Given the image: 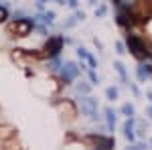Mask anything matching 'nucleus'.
<instances>
[{"mask_svg":"<svg viewBox=\"0 0 152 150\" xmlns=\"http://www.w3.org/2000/svg\"><path fill=\"white\" fill-rule=\"evenodd\" d=\"M126 45H128V49L132 51V55L138 59H148V51H146V47H144V43H142L140 39L136 35H128V39H126Z\"/></svg>","mask_w":152,"mask_h":150,"instance_id":"obj_1","label":"nucleus"},{"mask_svg":"<svg viewBox=\"0 0 152 150\" xmlns=\"http://www.w3.org/2000/svg\"><path fill=\"white\" fill-rule=\"evenodd\" d=\"M81 112L87 114V116H91V118H95V112H97L95 100H91V97H83L81 100Z\"/></svg>","mask_w":152,"mask_h":150,"instance_id":"obj_2","label":"nucleus"},{"mask_svg":"<svg viewBox=\"0 0 152 150\" xmlns=\"http://www.w3.org/2000/svg\"><path fill=\"white\" fill-rule=\"evenodd\" d=\"M12 29H14L20 37H24V35H28V31L33 29V23H31V20H18Z\"/></svg>","mask_w":152,"mask_h":150,"instance_id":"obj_3","label":"nucleus"},{"mask_svg":"<svg viewBox=\"0 0 152 150\" xmlns=\"http://www.w3.org/2000/svg\"><path fill=\"white\" fill-rule=\"evenodd\" d=\"M61 45H63V39L61 37H57V39H51L47 43V53L53 57V55H57L59 53V49H61Z\"/></svg>","mask_w":152,"mask_h":150,"instance_id":"obj_4","label":"nucleus"},{"mask_svg":"<svg viewBox=\"0 0 152 150\" xmlns=\"http://www.w3.org/2000/svg\"><path fill=\"white\" fill-rule=\"evenodd\" d=\"M91 142H94L95 146H99V148H112L114 146V140L112 138H104V136H91Z\"/></svg>","mask_w":152,"mask_h":150,"instance_id":"obj_5","label":"nucleus"},{"mask_svg":"<svg viewBox=\"0 0 152 150\" xmlns=\"http://www.w3.org/2000/svg\"><path fill=\"white\" fill-rule=\"evenodd\" d=\"M75 75H77V67H75L73 63H67V65H65V69H63V79L71 81Z\"/></svg>","mask_w":152,"mask_h":150,"instance_id":"obj_6","label":"nucleus"},{"mask_svg":"<svg viewBox=\"0 0 152 150\" xmlns=\"http://www.w3.org/2000/svg\"><path fill=\"white\" fill-rule=\"evenodd\" d=\"M132 14H128V12L122 8V12L118 14V24H122V26H132Z\"/></svg>","mask_w":152,"mask_h":150,"instance_id":"obj_7","label":"nucleus"},{"mask_svg":"<svg viewBox=\"0 0 152 150\" xmlns=\"http://www.w3.org/2000/svg\"><path fill=\"white\" fill-rule=\"evenodd\" d=\"M124 136L132 142L134 140V120H132V116H130V120L124 124Z\"/></svg>","mask_w":152,"mask_h":150,"instance_id":"obj_8","label":"nucleus"},{"mask_svg":"<svg viewBox=\"0 0 152 150\" xmlns=\"http://www.w3.org/2000/svg\"><path fill=\"white\" fill-rule=\"evenodd\" d=\"M116 2H118V6H120V8L130 10V8H134V6H136V2H138V0H116Z\"/></svg>","mask_w":152,"mask_h":150,"instance_id":"obj_9","label":"nucleus"},{"mask_svg":"<svg viewBox=\"0 0 152 150\" xmlns=\"http://www.w3.org/2000/svg\"><path fill=\"white\" fill-rule=\"evenodd\" d=\"M148 75H150V73L146 71V67H144V65H142V67H138V79H140V81H146V79H148Z\"/></svg>","mask_w":152,"mask_h":150,"instance_id":"obj_10","label":"nucleus"},{"mask_svg":"<svg viewBox=\"0 0 152 150\" xmlns=\"http://www.w3.org/2000/svg\"><path fill=\"white\" fill-rule=\"evenodd\" d=\"M114 67H116V71L120 73V77H122V81H126V79H128V77H126V69H124V65H122V63H116Z\"/></svg>","mask_w":152,"mask_h":150,"instance_id":"obj_11","label":"nucleus"},{"mask_svg":"<svg viewBox=\"0 0 152 150\" xmlns=\"http://www.w3.org/2000/svg\"><path fill=\"white\" fill-rule=\"evenodd\" d=\"M105 116H107V124H110V128L116 124V114L112 112V110H105Z\"/></svg>","mask_w":152,"mask_h":150,"instance_id":"obj_12","label":"nucleus"},{"mask_svg":"<svg viewBox=\"0 0 152 150\" xmlns=\"http://www.w3.org/2000/svg\"><path fill=\"white\" fill-rule=\"evenodd\" d=\"M122 114H124V116H128V118H130V116H134V105L126 104L124 108H122Z\"/></svg>","mask_w":152,"mask_h":150,"instance_id":"obj_13","label":"nucleus"},{"mask_svg":"<svg viewBox=\"0 0 152 150\" xmlns=\"http://www.w3.org/2000/svg\"><path fill=\"white\" fill-rule=\"evenodd\" d=\"M105 95H107V100H116L118 97V89L116 87H110V89L105 91Z\"/></svg>","mask_w":152,"mask_h":150,"instance_id":"obj_14","label":"nucleus"},{"mask_svg":"<svg viewBox=\"0 0 152 150\" xmlns=\"http://www.w3.org/2000/svg\"><path fill=\"white\" fill-rule=\"evenodd\" d=\"M77 91H81V93H87V91H89V85H77Z\"/></svg>","mask_w":152,"mask_h":150,"instance_id":"obj_15","label":"nucleus"},{"mask_svg":"<svg viewBox=\"0 0 152 150\" xmlns=\"http://www.w3.org/2000/svg\"><path fill=\"white\" fill-rule=\"evenodd\" d=\"M116 49H118V53H120V55H124V53H126V51H124V45H122V43H118Z\"/></svg>","mask_w":152,"mask_h":150,"instance_id":"obj_16","label":"nucleus"},{"mask_svg":"<svg viewBox=\"0 0 152 150\" xmlns=\"http://www.w3.org/2000/svg\"><path fill=\"white\" fill-rule=\"evenodd\" d=\"M95 14H99V16H102V14H105V6H99V8L95 10Z\"/></svg>","mask_w":152,"mask_h":150,"instance_id":"obj_17","label":"nucleus"},{"mask_svg":"<svg viewBox=\"0 0 152 150\" xmlns=\"http://www.w3.org/2000/svg\"><path fill=\"white\" fill-rule=\"evenodd\" d=\"M4 18H6V10H4V8H0V23H2Z\"/></svg>","mask_w":152,"mask_h":150,"instance_id":"obj_18","label":"nucleus"},{"mask_svg":"<svg viewBox=\"0 0 152 150\" xmlns=\"http://www.w3.org/2000/svg\"><path fill=\"white\" fill-rule=\"evenodd\" d=\"M69 2V6H77V0H67Z\"/></svg>","mask_w":152,"mask_h":150,"instance_id":"obj_19","label":"nucleus"},{"mask_svg":"<svg viewBox=\"0 0 152 150\" xmlns=\"http://www.w3.org/2000/svg\"><path fill=\"white\" fill-rule=\"evenodd\" d=\"M148 116H150V118H152V108H150V110H148Z\"/></svg>","mask_w":152,"mask_h":150,"instance_id":"obj_20","label":"nucleus"},{"mask_svg":"<svg viewBox=\"0 0 152 150\" xmlns=\"http://www.w3.org/2000/svg\"><path fill=\"white\" fill-rule=\"evenodd\" d=\"M43 2H45V0H43Z\"/></svg>","mask_w":152,"mask_h":150,"instance_id":"obj_21","label":"nucleus"}]
</instances>
